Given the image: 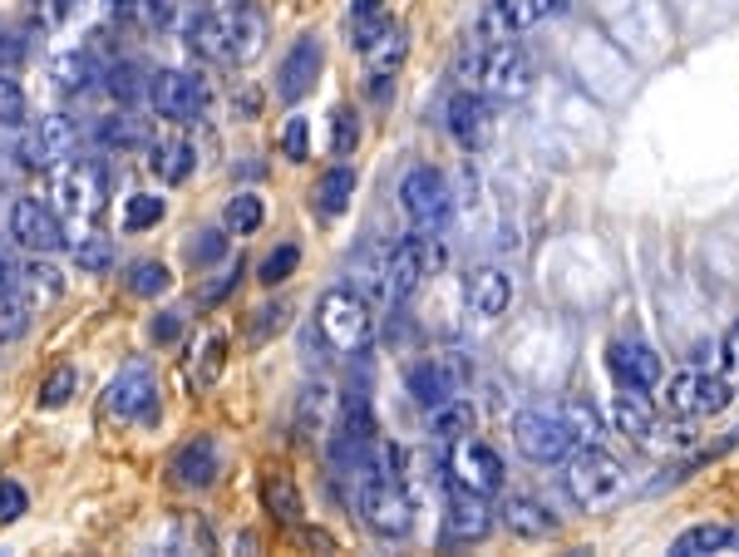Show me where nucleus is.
Instances as JSON below:
<instances>
[{
	"instance_id": "f257e3e1",
	"label": "nucleus",
	"mask_w": 739,
	"mask_h": 557,
	"mask_svg": "<svg viewBox=\"0 0 739 557\" xmlns=\"http://www.w3.org/2000/svg\"><path fill=\"white\" fill-rule=\"evenodd\" d=\"M188 44L202 60H222V64H252L267 50V16L252 0H237L227 10H208L198 26L188 30Z\"/></svg>"
},
{
	"instance_id": "f03ea898",
	"label": "nucleus",
	"mask_w": 739,
	"mask_h": 557,
	"mask_svg": "<svg viewBox=\"0 0 739 557\" xmlns=\"http://www.w3.org/2000/svg\"><path fill=\"white\" fill-rule=\"evenodd\" d=\"M453 74H459V84L483 89V95H493V99H522L532 89V60L518 50L513 40L463 50Z\"/></svg>"
},
{
	"instance_id": "7ed1b4c3",
	"label": "nucleus",
	"mask_w": 739,
	"mask_h": 557,
	"mask_svg": "<svg viewBox=\"0 0 739 557\" xmlns=\"http://www.w3.org/2000/svg\"><path fill=\"white\" fill-rule=\"evenodd\" d=\"M627 484H631L627 464H621L617 454H607L601 445H587L582 454H572V464H567V474H562L567 498H572L582 514H601V508L621 504V498H627Z\"/></svg>"
},
{
	"instance_id": "20e7f679",
	"label": "nucleus",
	"mask_w": 739,
	"mask_h": 557,
	"mask_svg": "<svg viewBox=\"0 0 739 557\" xmlns=\"http://www.w3.org/2000/svg\"><path fill=\"white\" fill-rule=\"evenodd\" d=\"M316 331H321V340L331 350H340V356H356L375 331V316H370V306H366L360 291L336 287V291L321 297V306H316Z\"/></svg>"
},
{
	"instance_id": "39448f33",
	"label": "nucleus",
	"mask_w": 739,
	"mask_h": 557,
	"mask_svg": "<svg viewBox=\"0 0 739 557\" xmlns=\"http://www.w3.org/2000/svg\"><path fill=\"white\" fill-rule=\"evenodd\" d=\"M443 267L439 237H405L400 247L385 252V301H409L419 291V281L435 277Z\"/></svg>"
},
{
	"instance_id": "423d86ee",
	"label": "nucleus",
	"mask_w": 739,
	"mask_h": 557,
	"mask_svg": "<svg viewBox=\"0 0 739 557\" xmlns=\"http://www.w3.org/2000/svg\"><path fill=\"white\" fill-rule=\"evenodd\" d=\"M513 445L532 464H562L577 449V435L562 419V409H522L513 419Z\"/></svg>"
},
{
	"instance_id": "0eeeda50",
	"label": "nucleus",
	"mask_w": 739,
	"mask_h": 557,
	"mask_svg": "<svg viewBox=\"0 0 739 557\" xmlns=\"http://www.w3.org/2000/svg\"><path fill=\"white\" fill-rule=\"evenodd\" d=\"M730 400H735L730 375L680 370V375H670V385H666V409H670V415H680V419L720 415V409H730Z\"/></svg>"
},
{
	"instance_id": "6e6552de",
	"label": "nucleus",
	"mask_w": 739,
	"mask_h": 557,
	"mask_svg": "<svg viewBox=\"0 0 739 557\" xmlns=\"http://www.w3.org/2000/svg\"><path fill=\"white\" fill-rule=\"evenodd\" d=\"M400 202L409 212V222L419 232H439L453 212V192H449V178L439 168H409L405 183H400Z\"/></svg>"
},
{
	"instance_id": "1a4fd4ad",
	"label": "nucleus",
	"mask_w": 739,
	"mask_h": 557,
	"mask_svg": "<svg viewBox=\"0 0 739 557\" xmlns=\"http://www.w3.org/2000/svg\"><path fill=\"white\" fill-rule=\"evenodd\" d=\"M148 99L168 123H192L208 109V79L192 70H158L148 79Z\"/></svg>"
},
{
	"instance_id": "9d476101",
	"label": "nucleus",
	"mask_w": 739,
	"mask_h": 557,
	"mask_svg": "<svg viewBox=\"0 0 739 557\" xmlns=\"http://www.w3.org/2000/svg\"><path fill=\"white\" fill-rule=\"evenodd\" d=\"M449 474H453V488H469V494H498L503 488V459H498L493 445H483V439L463 435L449 445Z\"/></svg>"
},
{
	"instance_id": "9b49d317",
	"label": "nucleus",
	"mask_w": 739,
	"mask_h": 557,
	"mask_svg": "<svg viewBox=\"0 0 739 557\" xmlns=\"http://www.w3.org/2000/svg\"><path fill=\"white\" fill-rule=\"evenodd\" d=\"M356 504H360V518H366L380 538H400V533H409V523H415V508H409L405 488L395 479H380V474L360 484Z\"/></svg>"
},
{
	"instance_id": "f8f14e48",
	"label": "nucleus",
	"mask_w": 739,
	"mask_h": 557,
	"mask_svg": "<svg viewBox=\"0 0 739 557\" xmlns=\"http://www.w3.org/2000/svg\"><path fill=\"white\" fill-rule=\"evenodd\" d=\"M50 198H54V212H64V218H94L99 208H104V183H99V168L94 163H70V168H60L54 173V188H50Z\"/></svg>"
},
{
	"instance_id": "ddd939ff",
	"label": "nucleus",
	"mask_w": 739,
	"mask_h": 557,
	"mask_svg": "<svg viewBox=\"0 0 739 557\" xmlns=\"http://www.w3.org/2000/svg\"><path fill=\"white\" fill-rule=\"evenodd\" d=\"M607 370L617 390H656L661 385V356L641 340H611L607 346Z\"/></svg>"
},
{
	"instance_id": "4468645a",
	"label": "nucleus",
	"mask_w": 739,
	"mask_h": 557,
	"mask_svg": "<svg viewBox=\"0 0 739 557\" xmlns=\"http://www.w3.org/2000/svg\"><path fill=\"white\" fill-rule=\"evenodd\" d=\"M10 237H16L20 247H30V252H54V247L64 242L60 212L40 198H20L16 208H10Z\"/></svg>"
},
{
	"instance_id": "2eb2a0df",
	"label": "nucleus",
	"mask_w": 739,
	"mask_h": 557,
	"mask_svg": "<svg viewBox=\"0 0 739 557\" xmlns=\"http://www.w3.org/2000/svg\"><path fill=\"white\" fill-rule=\"evenodd\" d=\"M321 64H326L321 40H316V36H301V40H296L291 50H287L281 70H277V99H287V105H301V99L316 89V74H321Z\"/></svg>"
},
{
	"instance_id": "dca6fc26",
	"label": "nucleus",
	"mask_w": 739,
	"mask_h": 557,
	"mask_svg": "<svg viewBox=\"0 0 739 557\" xmlns=\"http://www.w3.org/2000/svg\"><path fill=\"white\" fill-rule=\"evenodd\" d=\"M74 123L64 119V113H44L36 129L26 133V143H20V163L26 168H54L60 158L74 153Z\"/></svg>"
},
{
	"instance_id": "f3484780",
	"label": "nucleus",
	"mask_w": 739,
	"mask_h": 557,
	"mask_svg": "<svg viewBox=\"0 0 739 557\" xmlns=\"http://www.w3.org/2000/svg\"><path fill=\"white\" fill-rule=\"evenodd\" d=\"M449 133H453V143L469 153L493 139V109H488V99L479 89H463V95L449 99Z\"/></svg>"
},
{
	"instance_id": "a211bd4d",
	"label": "nucleus",
	"mask_w": 739,
	"mask_h": 557,
	"mask_svg": "<svg viewBox=\"0 0 739 557\" xmlns=\"http://www.w3.org/2000/svg\"><path fill=\"white\" fill-rule=\"evenodd\" d=\"M153 400H158V385L143 366H129L119 370V380L104 390V409L113 419H139V415H153Z\"/></svg>"
},
{
	"instance_id": "6ab92c4d",
	"label": "nucleus",
	"mask_w": 739,
	"mask_h": 557,
	"mask_svg": "<svg viewBox=\"0 0 739 557\" xmlns=\"http://www.w3.org/2000/svg\"><path fill=\"white\" fill-rule=\"evenodd\" d=\"M488 528H493V508L483 504V494L459 488V494L449 498V508H443V533H449V543H483Z\"/></svg>"
},
{
	"instance_id": "aec40b11",
	"label": "nucleus",
	"mask_w": 739,
	"mask_h": 557,
	"mask_svg": "<svg viewBox=\"0 0 739 557\" xmlns=\"http://www.w3.org/2000/svg\"><path fill=\"white\" fill-rule=\"evenodd\" d=\"M463 301L473 306V316L493 321V316L508 311V301H513V287H508V277H503L498 267H473L469 277H463Z\"/></svg>"
},
{
	"instance_id": "412c9836",
	"label": "nucleus",
	"mask_w": 739,
	"mask_h": 557,
	"mask_svg": "<svg viewBox=\"0 0 739 557\" xmlns=\"http://www.w3.org/2000/svg\"><path fill=\"white\" fill-rule=\"evenodd\" d=\"M168 474H173L183 488H208L212 479L222 474V459H218V445L212 439H188L183 449L173 454V464H168Z\"/></svg>"
},
{
	"instance_id": "4be33fe9",
	"label": "nucleus",
	"mask_w": 739,
	"mask_h": 557,
	"mask_svg": "<svg viewBox=\"0 0 739 557\" xmlns=\"http://www.w3.org/2000/svg\"><path fill=\"white\" fill-rule=\"evenodd\" d=\"M611 419H617V429L636 445H651L656 429H661V419H656L651 400H646V390H621L617 400H611Z\"/></svg>"
},
{
	"instance_id": "5701e85b",
	"label": "nucleus",
	"mask_w": 739,
	"mask_h": 557,
	"mask_svg": "<svg viewBox=\"0 0 739 557\" xmlns=\"http://www.w3.org/2000/svg\"><path fill=\"white\" fill-rule=\"evenodd\" d=\"M192 163H198V153H192V143L183 133H163V139L148 143V168H153L163 183H183L192 173Z\"/></svg>"
},
{
	"instance_id": "b1692460",
	"label": "nucleus",
	"mask_w": 739,
	"mask_h": 557,
	"mask_svg": "<svg viewBox=\"0 0 739 557\" xmlns=\"http://www.w3.org/2000/svg\"><path fill=\"white\" fill-rule=\"evenodd\" d=\"M498 514H503V528L518 533V538H552V533H557V518L538 504V498L513 494L503 508H498Z\"/></svg>"
},
{
	"instance_id": "393cba45",
	"label": "nucleus",
	"mask_w": 739,
	"mask_h": 557,
	"mask_svg": "<svg viewBox=\"0 0 739 557\" xmlns=\"http://www.w3.org/2000/svg\"><path fill=\"white\" fill-rule=\"evenodd\" d=\"M143 10L158 30H168V36H188V30L212 10V0H143Z\"/></svg>"
},
{
	"instance_id": "a878e982",
	"label": "nucleus",
	"mask_w": 739,
	"mask_h": 557,
	"mask_svg": "<svg viewBox=\"0 0 739 557\" xmlns=\"http://www.w3.org/2000/svg\"><path fill=\"white\" fill-rule=\"evenodd\" d=\"M409 395L425 409H439L443 400H453V375L443 370L439 360H425V366L409 370Z\"/></svg>"
},
{
	"instance_id": "bb28decb",
	"label": "nucleus",
	"mask_w": 739,
	"mask_h": 557,
	"mask_svg": "<svg viewBox=\"0 0 739 557\" xmlns=\"http://www.w3.org/2000/svg\"><path fill=\"white\" fill-rule=\"evenodd\" d=\"M350 198H356V168H346V163L331 168V173H321V183H316V192H311L316 212H326V218L346 212Z\"/></svg>"
},
{
	"instance_id": "cd10ccee",
	"label": "nucleus",
	"mask_w": 739,
	"mask_h": 557,
	"mask_svg": "<svg viewBox=\"0 0 739 557\" xmlns=\"http://www.w3.org/2000/svg\"><path fill=\"white\" fill-rule=\"evenodd\" d=\"M405 54H409V36H405V26H385V36L366 44V64H370V74H375V79H385V74H395V70H400V64H405Z\"/></svg>"
},
{
	"instance_id": "c85d7f7f",
	"label": "nucleus",
	"mask_w": 739,
	"mask_h": 557,
	"mask_svg": "<svg viewBox=\"0 0 739 557\" xmlns=\"http://www.w3.org/2000/svg\"><path fill=\"white\" fill-rule=\"evenodd\" d=\"M473 425H479V415H473L469 400H443L435 415H429V435L443 439V445H453V439L473 435Z\"/></svg>"
},
{
	"instance_id": "c756f323",
	"label": "nucleus",
	"mask_w": 739,
	"mask_h": 557,
	"mask_svg": "<svg viewBox=\"0 0 739 557\" xmlns=\"http://www.w3.org/2000/svg\"><path fill=\"white\" fill-rule=\"evenodd\" d=\"M725 533H730V523H696V528H686L676 543H670V557H710V553H725Z\"/></svg>"
},
{
	"instance_id": "7c9ffc66",
	"label": "nucleus",
	"mask_w": 739,
	"mask_h": 557,
	"mask_svg": "<svg viewBox=\"0 0 739 557\" xmlns=\"http://www.w3.org/2000/svg\"><path fill=\"white\" fill-rule=\"evenodd\" d=\"M16 291H26L30 306H50V301H60L64 277L54 267H44V261H30V267H20V287Z\"/></svg>"
},
{
	"instance_id": "2f4dec72",
	"label": "nucleus",
	"mask_w": 739,
	"mask_h": 557,
	"mask_svg": "<svg viewBox=\"0 0 739 557\" xmlns=\"http://www.w3.org/2000/svg\"><path fill=\"white\" fill-rule=\"evenodd\" d=\"M261 498H267V514L281 518V523H296L301 518V498H296V488L287 474H271L267 484H261Z\"/></svg>"
},
{
	"instance_id": "473e14b6",
	"label": "nucleus",
	"mask_w": 739,
	"mask_h": 557,
	"mask_svg": "<svg viewBox=\"0 0 739 557\" xmlns=\"http://www.w3.org/2000/svg\"><path fill=\"white\" fill-rule=\"evenodd\" d=\"M261 218H267V208H261V198H257V192H237V198L227 202V212H222L227 232H237V237L257 232V227H261Z\"/></svg>"
},
{
	"instance_id": "72a5a7b5",
	"label": "nucleus",
	"mask_w": 739,
	"mask_h": 557,
	"mask_svg": "<svg viewBox=\"0 0 739 557\" xmlns=\"http://www.w3.org/2000/svg\"><path fill=\"white\" fill-rule=\"evenodd\" d=\"M163 212H168V202L158 198V192H133L129 208H123V227H129V232H148V227L163 222Z\"/></svg>"
},
{
	"instance_id": "f704fd0d",
	"label": "nucleus",
	"mask_w": 739,
	"mask_h": 557,
	"mask_svg": "<svg viewBox=\"0 0 739 557\" xmlns=\"http://www.w3.org/2000/svg\"><path fill=\"white\" fill-rule=\"evenodd\" d=\"M173 287V271L163 261H133L129 267V291L133 297H158V291Z\"/></svg>"
},
{
	"instance_id": "c9c22d12",
	"label": "nucleus",
	"mask_w": 739,
	"mask_h": 557,
	"mask_svg": "<svg viewBox=\"0 0 739 557\" xmlns=\"http://www.w3.org/2000/svg\"><path fill=\"white\" fill-rule=\"evenodd\" d=\"M513 36H518V20L508 16V6H503V0H488L483 16H479V40L483 44H503Z\"/></svg>"
},
{
	"instance_id": "e433bc0d",
	"label": "nucleus",
	"mask_w": 739,
	"mask_h": 557,
	"mask_svg": "<svg viewBox=\"0 0 739 557\" xmlns=\"http://www.w3.org/2000/svg\"><path fill=\"white\" fill-rule=\"evenodd\" d=\"M74 390H79V375L70 366H54L50 380L40 385V409H64L74 400Z\"/></svg>"
},
{
	"instance_id": "4c0bfd02",
	"label": "nucleus",
	"mask_w": 739,
	"mask_h": 557,
	"mask_svg": "<svg viewBox=\"0 0 739 557\" xmlns=\"http://www.w3.org/2000/svg\"><path fill=\"white\" fill-rule=\"evenodd\" d=\"M74 267L79 271H109L113 267V242L109 237H74Z\"/></svg>"
},
{
	"instance_id": "58836bf2",
	"label": "nucleus",
	"mask_w": 739,
	"mask_h": 557,
	"mask_svg": "<svg viewBox=\"0 0 739 557\" xmlns=\"http://www.w3.org/2000/svg\"><path fill=\"white\" fill-rule=\"evenodd\" d=\"M346 439H356V445H370L375 439V409L360 390L346 400Z\"/></svg>"
},
{
	"instance_id": "ea45409f",
	"label": "nucleus",
	"mask_w": 739,
	"mask_h": 557,
	"mask_svg": "<svg viewBox=\"0 0 739 557\" xmlns=\"http://www.w3.org/2000/svg\"><path fill=\"white\" fill-rule=\"evenodd\" d=\"M562 419H567V425H572L577 445H597V435H601V419H597V409H591L587 400H567V405H562Z\"/></svg>"
},
{
	"instance_id": "a19ab883",
	"label": "nucleus",
	"mask_w": 739,
	"mask_h": 557,
	"mask_svg": "<svg viewBox=\"0 0 739 557\" xmlns=\"http://www.w3.org/2000/svg\"><path fill=\"white\" fill-rule=\"evenodd\" d=\"M99 143H104V149H133V143H143L139 119H129V113L104 119V123H99Z\"/></svg>"
},
{
	"instance_id": "79ce46f5",
	"label": "nucleus",
	"mask_w": 739,
	"mask_h": 557,
	"mask_svg": "<svg viewBox=\"0 0 739 557\" xmlns=\"http://www.w3.org/2000/svg\"><path fill=\"white\" fill-rule=\"evenodd\" d=\"M503 6H508V16L518 20V30H528V26H538V20H548V16H562L567 0H503Z\"/></svg>"
},
{
	"instance_id": "37998d69",
	"label": "nucleus",
	"mask_w": 739,
	"mask_h": 557,
	"mask_svg": "<svg viewBox=\"0 0 739 557\" xmlns=\"http://www.w3.org/2000/svg\"><path fill=\"white\" fill-rule=\"evenodd\" d=\"M331 149L340 153V158H350L360 149V119L350 109H336L331 113Z\"/></svg>"
},
{
	"instance_id": "c03bdc74",
	"label": "nucleus",
	"mask_w": 739,
	"mask_h": 557,
	"mask_svg": "<svg viewBox=\"0 0 739 557\" xmlns=\"http://www.w3.org/2000/svg\"><path fill=\"white\" fill-rule=\"evenodd\" d=\"M281 158H291V163L311 158V123L306 119H287V129H281Z\"/></svg>"
},
{
	"instance_id": "a18cd8bd",
	"label": "nucleus",
	"mask_w": 739,
	"mask_h": 557,
	"mask_svg": "<svg viewBox=\"0 0 739 557\" xmlns=\"http://www.w3.org/2000/svg\"><path fill=\"white\" fill-rule=\"evenodd\" d=\"M296 267H301V252H296V247L287 242V247H277V252H271L267 261H261L257 281H267V287H277V281H287Z\"/></svg>"
},
{
	"instance_id": "49530a36",
	"label": "nucleus",
	"mask_w": 739,
	"mask_h": 557,
	"mask_svg": "<svg viewBox=\"0 0 739 557\" xmlns=\"http://www.w3.org/2000/svg\"><path fill=\"white\" fill-rule=\"evenodd\" d=\"M0 123L6 129H16V123H26V95L16 89V79L0 70Z\"/></svg>"
},
{
	"instance_id": "de8ad7c7",
	"label": "nucleus",
	"mask_w": 739,
	"mask_h": 557,
	"mask_svg": "<svg viewBox=\"0 0 739 557\" xmlns=\"http://www.w3.org/2000/svg\"><path fill=\"white\" fill-rule=\"evenodd\" d=\"M227 257V232H198L188 242V261L192 267H208V261H222Z\"/></svg>"
},
{
	"instance_id": "09e8293b",
	"label": "nucleus",
	"mask_w": 739,
	"mask_h": 557,
	"mask_svg": "<svg viewBox=\"0 0 739 557\" xmlns=\"http://www.w3.org/2000/svg\"><path fill=\"white\" fill-rule=\"evenodd\" d=\"M26 508H30V498H26V488H20V484H0V528H6V523H16L20 514H26Z\"/></svg>"
},
{
	"instance_id": "8fccbe9b",
	"label": "nucleus",
	"mask_w": 739,
	"mask_h": 557,
	"mask_svg": "<svg viewBox=\"0 0 739 557\" xmlns=\"http://www.w3.org/2000/svg\"><path fill=\"white\" fill-rule=\"evenodd\" d=\"M148 336H153L158 346H173V340L183 336V311H158L153 321H148Z\"/></svg>"
},
{
	"instance_id": "3c124183",
	"label": "nucleus",
	"mask_w": 739,
	"mask_h": 557,
	"mask_svg": "<svg viewBox=\"0 0 739 557\" xmlns=\"http://www.w3.org/2000/svg\"><path fill=\"white\" fill-rule=\"evenodd\" d=\"M54 74H60V84H64V89H84V84H89V74H94V70H89V60H84V54H64V60L54 64Z\"/></svg>"
},
{
	"instance_id": "603ef678",
	"label": "nucleus",
	"mask_w": 739,
	"mask_h": 557,
	"mask_svg": "<svg viewBox=\"0 0 739 557\" xmlns=\"http://www.w3.org/2000/svg\"><path fill=\"white\" fill-rule=\"evenodd\" d=\"M350 20H356V40H350V44H360V50H366L370 40H380L385 26H390V16H385V10H375V16H350Z\"/></svg>"
},
{
	"instance_id": "864d4df0",
	"label": "nucleus",
	"mask_w": 739,
	"mask_h": 557,
	"mask_svg": "<svg viewBox=\"0 0 739 557\" xmlns=\"http://www.w3.org/2000/svg\"><path fill=\"white\" fill-rule=\"evenodd\" d=\"M287 316H291V306H261V311H257V326H252L257 340H267L271 331H281V326H287Z\"/></svg>"
},
{
	"instance_id": "5fc2aeb1",
	"label": "nucleus",
	"mask_w": 739,
	"mask_h": 557,
	"mask_svg": "<svg viewBox=\"0 0 739 557\" xmlns=\"http://www.w3.org/2000/svg\"><path fill=\"white\" fill-rule=\"evenodd\" d=\"M222 360H227V340H222V336H212V340H208V360H202V375H198V385H212V380H218Z\"/></svg>"
},
{
	"instance_id": "6e6d98bb",
	"label": "nucleus",
	"mask_w": 739,
	"mask_h": 557,
	"mask_svg": "<svg viewBox=\"0 0 739 557\" xmlns=\"http://www.w3.org/2000/svg\"><path fill=\"white\" fill-rule=\"evenodd\" d=\"M720 356H725V375H730V380H739V326H730V331H725Z\"/></svg>"
},
{
	"instance_id": "4d7b16f0",
	"label": "nucleus",
	"mask_w": 739,
	"mask_h": 557,
	"mask_svg": "<svg viewBox=\"0 0 739 557\" xmlns=\"http://www.w3.org/2000/svg\"><path fill=\"white\" fill-rule=\"evenodd\" d=\"M237 277H242V267H237L232 277H218V281H212V287H208V291H202V297H198V306H218V301L227 297V291L237 287Z\"/></svg>"
},
{
	"instance_id": "13d9d810",
	"label": "nucleus",
	"mask_w": 739,
	"mask_h": 557,
	"mask_svg": "<svg viewBox=\"0 0 739 557\" xmlns=\"http://www.w3.org/2000/svg\"><path fill=\"white\" fill-rule=\"evenodd\" d=\"M16 287H20V267H16V261H10L6 252H0V297H10Z\"/></svg>"
},
{
	"instance_id": "bf43d9fd",
	"label": "nucleus",
	"mask_w": 739,
	"mask_h": 557,
	"mask_svg": "<svg viewBox=\"0 0 739 557\" xmlns=\"http://www.w3.org/2000/svg\"><path fill=\"white\" fill-rule=\"evenodd\" d=\"M109 89H113V95H119V99H129V95H133V70H129V64L109 74Z\"/></svg>"
},
{
	"instance_id": "052dcab7",
	"label": "nucleus",
	"mask_w": 739,
	"mask_h": 557,
	"mask_svg": "<svg viewBox=\"0 0 739 557\" xmlns=\"http://www.w3.org/2000/svg\"><path fill=\"white\" fill-rule=\"evenodd\" d=\"M20 54H26V44H20L16 36H0V64H16Z\"/></svg>"
},
{
	"instance_id": "680f3d73",
	"label": "nucleus",
	"mask_w": 739,
	"mask_h": 557,
	"mask_svg": "<svg viewBox=\"0 0 739 557\" xmlns=\"http://www.w3.org/2000/svg\"><path fill=\"white\" fill-rule=\"evenodd\" d=\"M375 10H385V0H350V16H375Z\"/></svg>"
},
{
	"instance_id": "e2e57ef3",
	"label": "nucleus",
	"mask_w": 739,
	"mask_h": 557,
	"mask_svg": "<svg viewBox=\"0 0 739 557\" xmlns=\"http://www.w3.org/2000/svg\"><path fill=\"white\" fill-rule=\"evenodd\" d=\"M720 557H739V523H730V533H725V553Z\"/></svg>"
}]
</instances>
